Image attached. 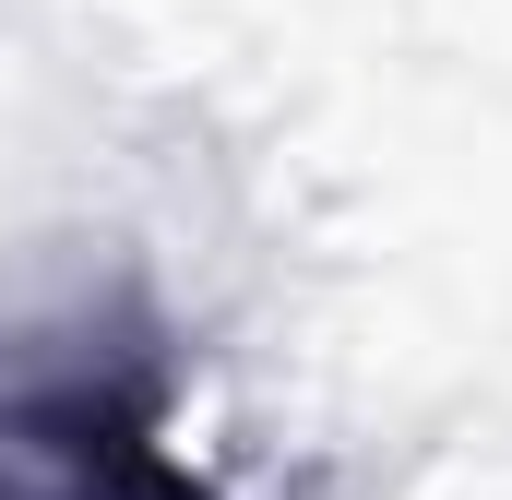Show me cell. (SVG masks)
<instances>
[{
  "instance_id": "cell-1",
  "label": "cell",
  "mask_w": 512,
  "mask_h": 500,
  "mask_svg": "<svg viewBox=\"0 0 512 500\" xmlns=\"http://www.w3.org/2000/svg\"><path fill=\"white\" fill-rule=\"evenodd\" d=\"M0 500H191L155 441V370L84 322L0 358Z\"/></svg>"
}]
</instances>
